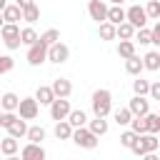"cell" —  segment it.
<instances>
[{
	"label": "cell",
	"instance_id": "cell-18",
	"mask_svg": "<svg viewBox=\"0 0 160 160\" xmlns=\"http://www.w3.org/2000/svg\"><path fill=\"white\" fill-rule=\"evenodd\" d=\"M72 132H75V128L70 125V120L55 122V138H58V140H72Z\"/></svg>",
	"mask_w": 160,
	"mask_h": 160
},
{
	"label": "cell",
	"instance_id": "cell-3",
	"mask_svg": "<svg viewBox=\"0 0 160 160\" xmlns=\"http://www.w3.org/2000/svg\"><path fill=\"white\" fill-rule=\"evenodd\" d=\"M160 148V140H158V135L155 132H145V135H138V140H135V145L130 148L135 155H145V152H155Z\"/></svg>",
	"mask_w": 160,
	"mask_h": 160
},
{
	"label": "cell",
	"instance_id": "cell-15",
	"mask_svg": "<svg viewBox=\"0 0 160 160\" xmlns=\"http://www.w3.org/2000/svg\"><path fill=\"white\" fill-rule=\"evenodd\" d=\"M52 90H55L58 98H70V92H72V82H70L68 78H55V80H52Z\"/></svg>",
	"mask_w": 160,
	"mask_h": 160
},
{
	"label": "cell",
	"instance_id": "cell-32",
	"mask_svg": "<svg viewBox=\"0 0 160 160\" xmlns=\"http://www.w3.org/2000/svg\"><path fill=\"white\" fill-rule=\"evenodd\" d=\"M130 128H132L138 135H145V132H148V115H142V118H132Z\"/></svg>",
	"mask_w": 160,
	"mask_h": 160
},
{
	"label": "cell",
	"instance_id": "cell-4",
	"mask_svg": "<svg viewBox=\"0 0 160 160\" xmlns=\"http://www.w3.org/2000/svg\"><path fill=\"white\" fill-rule=\"evenodd\" d=\"M98 135L90 130V128H75V132H72V142L78 145V148H85V150H95L98 148Z\"/></svg>",
	"mask_w": 160,
	"mask_h": 160
},
{
	"label": "cell",
	"instance_id": "cell-46",
	"mask_svg": "<svg viewBox=\"0 0 160 160\" xmlns=\"http://www.w3.org/2000/svg\"><path fill=\"white\" fill-rule=\"evenodd\" d=\"M5 160H22V158H15V155H8Z\"/></svg>",
	"mask_w": 160,
	"mask_h": 160
},
{
	"label": "cell",
	"instance_id": "cell-6",
	"mask_svg": "<svg viewBox=\"0 0 160 160\" xmlns=\"http://www.w3.org/2000/svg\"><path fill=\"white\" fill-rule=\"evenodd\" d=\"M38 112H40V102H38V98H22V100H20L18 115H20L22 120H35Z\"/></svg>",
	"mask_w": 160,
	"mask_h": 160
},
{
	"label": "cell",
	"instance_id": "cell-2",
	"mask_svg": "<svg viewBox=\"0 0 160 160\" xmlns=\"http://www.w3.org/2000/svg\"><path fill=\"white\" fill-rule=\"evenodd\" d=\"M0 35H2V42H5V48L8 50H18L20 45H22V30L18 28V22H2V30H0Z\"/></svg>",
	"mask_w": 160,
	"mask_h": 160
},
{
	"label": "cell",
	"instance_id": "cell-14",
	"mask_svg": "<svg viewBox=\"0 0 160 160\" xmlns=\"http://www.w3.org/2000/svg\"><path fill=\"white\" fill-rule=\"evenodd\" d=\"M35 98H38V102H40V105H52V102L58 100V95H55L52 85H40V88L35 90Z\"/></svg>",
	"mask_w": 160,
	"mask_h": 160
},
{
	"label": "cell",
	"instance_id": "cell-17",
	"mask_svg": "<svg viewBox=\"0 0 160 160\" xmlns=\"http://www.w3.org/2000/svg\"><path fill=\"white\" fill-rule=\"evenodd\" d=\"M125 20H128V10H122V5H110V10H108V22L122 25Z\"/></svg>",
	"mask_w": 160,
	"mask_h": 160
},
{
	"label": "cell",
	"instance_id": "cell-21",
	"mask_svg": "<svg viewBox=\"0 0 160 160\" xmlns=\"http://www.w3.org/2000/svg\"><path fill=\"white\" fill-rule=\"evenodd\" d=\"M125 70H128L130 75H140V72L145 70V60H142V58H138V55H132V58H128V60H125Z\"/></svg>",
	"mask_w": 160,
	"mask_h": 160
},
{
	"label": "cell",
	"instance_id": "cell-9",
	"mask_svg": "<svg viewBox=\"0 0 160 160\" xmlns=\"http://www.w3.org/2000/svg\"><path fill=\"white\" fill-rule=\"evenodd\" d=\"M148 20H150V18H148V10H145V8H140V5H130V8H128V22H132L138 30L145 28Z\"/></svg>",
	"mask_w": 160,
	"mask_h": 160
},
{
	"label": "cell",
	"instance_id": "cell-43",
	"mask_svg": "<svg viewBox=\"0 0 160 160\" xmlns=\"http://www.w3.org/2000/svg\"><path fill=\"white\" fill-rule=\"evenodd\" d=\"M15 2H18L22 10H28V8H32V5H35V0H15Z\"/></svg>",
	"mask_w": 160,
	"mask_h": 160
},
{
	"label": "cell",
	"instance_id": "cell-23",
	"mask_svg": "<svg viewBox=\"0 0 160 160\" xmlns=\"http://www.w3.org/2000/svg\"><path fill=\"white\" fill-rule=\"evenodd\" d=\"M135 32H138V28L132 25V22H122V25H118V38L120 40H135Z\"/></svg>",
	"mask_w": 160,
	"mask_h": 160
},
{
	"label": "cell",
	"instance_id": "cell-29",
	"mask_svg": "<svg viewBox=\"0 0 160 160\" xmlns=\"http://www.w3.org/2000/svg\"><path fill=\"white\" fill-rule=\"evenodd\" d=\"M40 40L45 42V45H55V42H60V30H55V28H50V30H45L42 35H40Z\"/></svg>",
	"mask_w": 160,
	"mask_h": 160
},
{
	"label": "cell",
	"instance_id": "cell-5",
	"mask_svg": "<svg viewBox=\"0 0 160 160\" xmlns=\"http://www.w3.org/2000/svg\"><path fill=\"white\" fill-rule=\"evenodd\" d=\"M48 55H50V45H45L42 40H38L35 45L28 48V62L30 65H42L48 60Z\"/></svg>",
	"mask_w": 160,
	"mask_h": 160
},
{
	"label": "cell",
	"instance_id": "cell-30",
	"mask_svg": "<svg viewBox=\"0 0 160 160\" xmlns=\"http://www.w3.org/2000/svg\"><path fill=\"white\" fill-rule=\"evenodd\" d=\"M20 38H22V45H28V48L35 45V42L40 40V35H38L32 28H22V35H20Z\"/></svg>",
	"mask_w": 160,
	"mask_h": 160
},
{
	"label": "cell",
	"instance_id": "cell-8",
	"mask_svg": "<svg viewBox=\"0 0 160 160\" xmlns=\"http://www.w3.org/2000/svg\"><path fill=\"white\" fill-rule=\"evenodd\" d=\"M108 10H110V8H108L102 0H90V2H88V15H90L98 25L108 20Z\"/></svg>",
	"mask_w": 160,
	"mask_h": 160
},
{
	"label": "cell",
	"instance_id": "cell-26",
	"mask_svg": "<svg viewBox=\"0 0 160 160\" xmlns=\"http://www.w3.org/2000/svg\"><path fill=\"white\" fill-rule=\"evenodd\" d=\"M142 60H145V70H152V72L160 70V52H158V50H150Z\"/></svg>",
	"mask_w": 160,
	"mask_h": 160
},
{
	"label": "cell",
	"instance_id": "cell-27",
	"mask_svg": "<svg viewBox=\"0 0 160 160\" xmlns=\"http://www.w3.org/2000/svg\"><path fill=\"white\" fill-rule=\"evenodd\" d=\"M88 128L100 138V135H105V132H108V120H105V118H95V120H90V122H88Z\"/></svg>",
	"mask_w": 160,
	"mask_h": 160
},
{
	"label": "cell",
	"instance_id": "cell-22",
	"mask_svg": "<svg viewBox=\"0 0 160 160\" xmlns=\"http://www.w3.org/2000/svg\"><path fill=\"white\" fill-rule=\"evenodd\" d=\"M28 130H30V128L25 125V120H22L20 115H18V120H15V122L8 128V132H10L12 138H18V140H20V138H28Z\"/></svg>",
	"mask_w": 160,
	"mask_h": 160
},
{
	"label": "cell",
	"instance_id": "cell-7",
	"mask_svg": "<svg viewBox=\"0 0 160 160\" xmlns=\"http://www.w3.org/2000/svg\"><path fill=\"white\" fill-rule=\"evenodd\" d=\"M70 112H72V108H70V100H68V98H58V100L50 105V118H52L55 122L68 120V118H70Z\"/></svg>",
	"mask_w": 160,
	"mask_h": 160
},
{
	"label": "cell",
	"instance_id": "cell-47",
	"mask_svg": "<svg viewBox=\"0 0 160 160\" xmlns=\"http://www.w3.org/2000/svg\"><path fill=\"white\" fill-rule=\"evenodd\" d=\"M158 115H160V112H158Z\"/></svg>",
	"mask_w": 160,
	"mask_h": 160
},
{
	"label": "cell",
	"instance_id": "cell-1",
	"mask_svg": "<svg viewBox=\"0 0 160 160\" xmlns=\"http://www.w3.org/2000/svg\"><path fill=\"white\" fill-rule=\"evenodd\" d=\"M90 102H92V112H95V118H108V115L112 112V92L105 90V88L95 90Z\"/></svg>",
	"mask_w": 160,
	"mask_h": 160
},
{
	"label": "cell",
	"instance_id": "cell-36",
	"mask_svg": "<svg viewBox=\"0 0 160 160\" xmlns=\"http://www.w3.org/2000/svg\"><path fill=\"white\" fill-rule=\"evenodd\" d=\"M145 10H148V18L150 20H160V0H148Z\"/></svg>",
	"mask_w": 160,
	"mask_h": 160
},
{
	"label": "cell",
	"instance_id": "cell-39",
	"mask_svg": "<svg viewBox=\"0 0 160 160\" xmlns=\"http://www.w3.org/2000/svg\"><path fill=\"white\" fill-rule=\"evenodd\" d=\"M15 120H18V115H15V112H5V110H2V115H0V125H2L5 130H8Z\"/></svg>",
	"mask_w": 160,
	"mask_h": 160
},
{
	"label": "cell",
	"instance_id": "cell-13",
	"mask_svg": "<svg viewBox=\"0 0 160 160\" xmlns=\"http://www.w3.org/2000/svg\"><path fill=\"white\" fill-rule=\"evenodd\" d=\"M0 12H2V22H18V20H22V8L18 2H12V5L8 2Z\"/></svg>",
	"mask_w": 160,
	"mask_h": 160
},
{
	"label": "cell",
	"instance_id": "cell-25",
	"mask_svg": "<svg viewBox=\"0 0 160 160\" xmlns=\"http://www.w3.org/2000/svg\"><path fill=\"white\" fill-rule=\"evenodd\" d=\"M118 55H120L122 60L132 58V55H135V40H120V45H118Z\"/></svg>",
	"mask_w": 160,
	"mask_h": 160
},
{
	"label": "cell",
	"instance_id": "cell-11",
	"mask_svg": "<svg viewBox=\"0 0 160 160\" xmlns=\"http://www.w3.org/2000/svg\"><path fill=\"white\" fill-rule=\"evenodd\" d=\"M20 158L22 160H45V150L40 142H28L22 150H20Z\"/></svg>",
	"mask_w": 160,
	"mask_h": 160
},
{
	"label": "cell",
	"instance_id": "cell-44",
	"mask_svg": "<svg viewBox=\"0 0 160 160\" xmlns=\"http://www.w3.org/2000/svg\"><path fill=\"white\" fill-rule=\"evenodd\" d=\"M142 160H160V158H158L155 152H145V155H142Z\"/></svg>",
	"mask_w": 160,
	"mask_h": 160
},
{
	"label": "cell",
	"instance_id": "cell-41",
	"mask_svg": "<svg viewBox=\"0 0 160 160\" xmlns=\"http://www.w3.org/2000/svg\"><path fill=\"white\" fill-rule=\"evenodd\" d=\"M150 98L160 102V82H152V85H150Z\"/></svg>",
	"mask_w": 160,
	"mask_h": 160
},
{
	"label": "cell",
	"instance_id": "cell-10",
	"mask_svg": "<svg viewBox=\"0 0 160 160\" xmlns=\"http://www.w3.org/2000/svg\"><path fill=\"white\" fill-rule=\"evenodd\" d=\"M130 110H132V115L135 118H142V115H148L150 112V100L145 98V95H135L132 100H130V105H128Z\"/></svg>",
	"mask_w": 160,
	"mask_h": 160
},
{
	"label": "cell",
	"instance_id": "cell-16",
	"mask_svg": "<svg viewBox=\"0 0 160 160\" xmlns=\"http://www.w3.org/2000/svg\"><path fill=\"white\" fill-rule=\"evenodd\" d=\"M18 150H20V142H18V138H12V135L8 132V135L0 140V152L8 158V155H15Z\"/></svg>",
	"mask_w": 160,
	"mask_h": 160
},
{
	"label": "cell",
	"instance_id": "cell-33",
	"mask_svg": "<svg viewBox=\"0 0 160 160\" xmlns=\"http://www.w3.org/2000/svg\"><path fill=\"white\" fill-rule=\"evenodd\" d=\"M28 140H30V142H42V140H45V128L32 125V128L28 130Z\"/></svg>",
	"mask_w": 160,
	"mask_h": 160
},
{
	"label": "cell",
	"instance_id": "cell-38",
	"mask_svg": "<svg viewBox=\"0 0 160 160\" xmlns=\"http://www.w3.org/2000/svg\"><path fill=\"white\" fill-rule=\"evenodd\" d=\"M148 132H160V115L158 112H148Z\"/></svg>",
	"mask_w": 160,
	"mask_h": 160
},
{
	"label": "cell",
	"instance_id": "cell-12",
	"mask_svg": "<svg viewBox=\"0 0 160 160\" xmlns=\"http://www.w3.org/2000/svg\"><path fill=\"white\" fill-rule=\"evenodd\" d=\"M68 58H70V48H68L65 42H55V45L50 48V55H48L50 62H58V65H60V62H65Z\"/></svg>",
	"mask_w": 160,
	"mask_h": 160
},
{
	"label": "cell",
	"instance_id": "cell-20",
	"mask_svg": "<svg viewBox=\"0 0 160 160\" xmlns=\"http://www.w3.org/2000/svg\"><path fill=\"white\" fill-rule=\"evenodd\" d=\"M98 35H100V40H115L118 38V25H112V22H100V28H98Z\"/></svg>",
	"mask_w": 160,
	"mask_h": 160
},
{
	"label": "cell",
	"instance_id": "cell-31",
	"mask_svg": "<svg viewBox=\"0 0 160 160\" xmlns=\"http://www.w3.org/2000/svg\"><path fill=\"white\" fill-rule=\"evenodd\" d=\"M150 85H152V82L142 80V78L132 80V90H135V95H150Z\"/></svg>",
	"mask_w": 160,
	"mask_h": 160
},
{
	"label": "cell",
	"instance_id": "cell-35",
	"mask_svg": "<svg viewBox=\"0 0 160 160\" xmlns=\"http://www.w3.org/2000/svg\"><path fill=\"white\" fill-rule=\"evenodd\" d=\"M135 140H138V132H135L132 128H130V130H125V132L120 135V145H122V148H132V145H135Z\"/></svg>",
	"mask_w": 160,
	"mask_h": 160
},
{
	"label": "cell",
	"instance_id": "cell-28",
	"mask_svg": "<svg viewBox=\"0 0 160 160\" xmlns=\"http://www.w3.org/2000/svg\"><path fill=\"white\" fill-rule=\"evenodd\" d=\"M68 120H70V125H72V128H85V125H88V115H85L82 110H72Z\"/></svg>",
	"mask_w": 160,
	"mask_h": 160
},
{
	"label": "cell",
	"instance_id": "cell-45",
	"mask_svg": "<svg viewBox=\"0 0 160 160\" xmlns=\"http://www.w3.org/2000/svg\"><path fill=\"white\" fill-rule=\"evenodd\" d=\"M110 2H112V5H122L125 0H110Z\"/></svg>",
	"mask_w": 160,
	"mask_h": 160
},
{
	"label": "cell",
	"instance_id": "cell-37",
	"mask_svg": "<svg viewBox=\"0 0 160 160\" xmlns=\"http://www.w3.org/2000/svg\"><path fill=\"white\" fill-rule=\"evenodd\" d=\"M135 40H138L140 45H150V42H152V30H148V28H140V30L135 32Z\"/></svg>",
	"mask_w": 160,
	"mask_h": 160
},
{
	"label": "cell",
	"instance_id": "cell-40",
	"mask_svg": "<svg viewBox=\"0 0 160 160\" xmlns=\"http://www.w3.org/2000/svg\"><path fill=\"white\" fill-rule=\"evenodd\" d=\"M12 65H15V62H12V58H10V55H2V58H0V72H2V75H5V72H10V70H12Z\"/></svg>",
	"mask_w": 160,
	"mask_h": 160
},
{
	"label": "cell",
	"instance_id": "cell-24",
	"mask_svg": "<svg viewBox=\"0 0 160 160\" xmlns=\"http://www.w3.org/2000/svg\"><path fill=\"white\" fill-rule=\"evenodd\" d=\"M112 118H115V122H118V125H130L135 115H132V110H130V108H118V110L112 112Z\"/></svg>",
	"mask_w": 160,
	"mask_h": 160
},
{
	"label": "cell",
	"instance_id": "cell-42",
	"mask_svg": "<svg viewBox=\"0 0 160 160\" xmlns=\"http://www.w3.org/2000/svg\"><path fill=\"white\" fill-rule=\"evenodd\" d=\"M152 42L160 48V20L155 22V28H152Z\"/></svg>",
	"mask_w": 160,
	"mask_h": 160
},
{
	"label": "cell",
	"instance_id": "cell-19",
	"mask_svg": "<svg viewBox=\"0 0 160 160\" xmlns=\"http://www.w3.org/2000/svg\"><path fill=\"white\" fill-rule=\"evenodd\" d=\"M20 100H22V98H18L15 92H5V95L0 98V105H2L5 112H15V110L20 108Z\"/></svg>",
	"mask_w": 160,
	"mask_h": 160
},
{
	"label": "cell",
	"instance_id": "cell-34",
	"mask_svg": "<svg viewBox=\"0 0 160 160\" xmlns=\"http://www.w3.org/2000/svg\"><path fill=\"white\" fill-rule=\"evenodd\" d=\"M22 20H25V22H30V25H32V22H38V20H40V8H38V5H32V8L22 10Z\"/></svg>",
	"mask_w": 160,
	"mask_h": 160
}]
</instances>
